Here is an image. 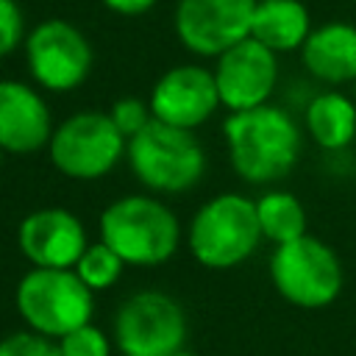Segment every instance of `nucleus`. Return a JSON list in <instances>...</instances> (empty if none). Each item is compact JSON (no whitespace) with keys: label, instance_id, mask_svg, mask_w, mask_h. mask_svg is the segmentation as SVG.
Returning a JSON list of instances; mask_svg holds the SVG:
<instances>
[{"label":"nucleus","instance_id":"obj_7","mask_svg":"<svg viewBox=\"0 0 356 356\" xmlns=\"http://www.w3.org/2000/svg\"><path fill=\"white\" fill-rule=\"evenodd\" d=\"M128 139L117 131L108 111L83 108L61 120L50 136V164L72 181H97L125 156Z\"/></svg>","mask_w":356,"mask_h":356},{"label":"nucleus","instance_id":"obj_25","mask_svg":"<svg viewBox=\"0 0 356 356\" xmlns=\"http://www.w3.org/2000/svg\"><path fill=\"white\" fill-rule=\"evenodd\" d=\"M175 356H197V353H192V350H186V348H184V350H181V353H175Z\"/></svg>","mask_w":356,"mask_h":356},{"label":"nucleus","instance_id":"obj_23","mask_svg":"<svg viewBox=\"0 0 356 356\" xmlns=\"http://www.w3.org/2000/svg\"><path fill=\"white\" fill-rule=\"evenodd\" d=\"M0 356H61L56 339L33 331H11L0 339Z\"/></svg>","mask_w":356,"mask_h":356},{"label":"nucleus","instance_id":"obj_15","mask_svg":"<svg viewBox=\"0 0 356 356\" xmlns=\"http://www.w3.org/2000/svg\"><path fill=\"white\" fill-rule=\"evenodd\" d=\"M300 61L320 83H356V25L345 19L314 25L300 47Z\"/></svg>","mask_w":356,"mask_h":356},{"label":"nucleus","instance_id":"obj_6","mask_svg":"<svg viewBox=\"0 0 356 356\" xmlns=\"http://www.w3.org/2000/svg\"><path fill=\"white\" fill-rule=\"evenodd\" d=\"M270 281L286 303L298 309H325L339 298L345 270L331 245L303 234L275 245L270 256Z\"/></svg>","mask_w":356,"mask_h":356},{"label":"nucleus","instance_id":"obj_13","mask_svg":"<svg viewBox=\"0 0 356 356\" xmlns=\"http://www.w3.org/2000/svg\"><path fill=\"white\" fill-rule=\"evenodd\" d=\"M17 245L33 267L72 270L89 239L81 217L61 206H44L19 220Z\"/></svg>","mask_w":356,"mask_h":356},{"label":"nucleus","instance_id":"obj_8","mask_svg":"<svg viewBox=\"0 0 356 356\" xmlns=\"http://www.w3.org/2000/svg\"><path fill=\"white\" fill-rule=\"evenodd\" d=\"M22 56L33 86L53 95L78 89L89 78L95 64V50L86 33L75 22L61 17H47L28 28Z\"/></svg>","mask_w":356,"mask_h":356},{"label":"nucleus","instance_id":"obj_24","mask_svg":"<svg viewBox=\"0 0 356 356\" xmlns=\"http://www.w3.org/2000/svg\"><path fill=\"white\" fill-rule=\"evenodd\" d=\"M117 17H142L159 6V0H100Z\"/></svg>","mask_w":356,"mask_h":356},{"label":"nucleus","instance_id":"obj_5","mask_svg":"<svg viewBox=\"0 0 356 356\" xmlns=\"http://www.w3.org/2000/svg\"><path fill=\"white\" fill-rule=\"evenodd\" d=\"M14 306L28 331L61 339L92 323L95 292L75 275V270L31 267L14 289Z\"/></svg>","mask_w":356,"mask_h":356},{"label":"nucleus","instance_id":"obj_21","mask_svg":"<svg viewBox=\"0 0 356 356\" xmlns=\"http://www.w3.org/2000/svg\"><path fill=\"white\" fill-rule=\"evenodd\" d=\"M108 117H111V122L117 125V131H120L125 139L136 136V134H139V131H142V128H145V125L153 120L147 100L134 97V95L114 100V106L108 108Z\"/></svg>","mask_w":356,"mask_h":356},{"label":"nucleus","instance_id":"obj_16","mask_svg":"<svg viewBox=\"0 0 356 356\" xmlns=\"http://www.w3.org/2000/svg\"><path fill=\"white\" fill-rule=\"evenodd\" d=\"M312 14L300 0H259L250 22V39L281 53H295L312 33Z\"/></svg>","mask_w":356,"mask_h":356},{"label":"nucleus","instance_id":"obj_20","mask_svg":"<svg viewBox=\"0 0 356 356\" xmlns=\"http://www.w3.org/2000/svg\"><path fill=\"white\" fill-rule=\"evenodd\" d=\"M56 345H58L61 356H111L108 337L92 323L64 334L61 339H56Z\"/></svg>","mask_w":356,"mask_h":356},{"label":"nucleus","instance_id":"obj_10","mask_svg":"<svg viewBox=\"0 0 356 356\" xmlns=\"http://www.w3.org/2000/svg\"><path fill=\"white\" fill-rule=\"evenodd\" d=\"M256 3L259 0H175V39L192 56L217 58L250 36Z\"/></svg>","mask_w":356,"mask_h":356},{"label":"nucleus","instance_id":"obj_18","mask_svg":"<svg viewBox=\"0 0 356 356\" xmlns=\"http://www.w3.org/2000/svg\"><path fill=\"white\" fill-rule=\"evenodd\" d=\"M256 217L261 239H270L273 245H284L306 234V209L300 197L286 189L261 192L256 197Z\"/></svg>","mask_w":356,"mask_h":356},{"label":"nucleus","instance_id":"obj_1","mask_svg":"<svg viewBox=\"0 0 356 356\" xmlns=\"http://www.w3.org/2000/svg\"><path fill=\"white\" fill-rule=\"evenodd\" d=\"M222 139L234 172L253 186H270L286 178L303 147L298 120L273 103L231 111L222 122Z\"/></svg>","mask_w":356,"mask_h":356},{"label":"nucleus","instance_id":"obj_12","mask_svg":"<svg viewBox=\"0 0 356 356\" xmlns=\"http://www.w3.org/2000/svg\"><path fill=\"white\" fill-rule=\"evenodd\" d=\"M147 106L153 120L164 125L184 131L200 128L220 108L211 70L203 64H175L164 70L147 95Z\"/></svg>","mask_w":356,"mask_h":356},{"label":"nucleus","instance_id":"obj_2","mask_svg":"<svg viewBox=\"0 0 356 356\" xmlns=\"http://www.w3.org/2000/svg\"><path fill=\"white\" fill-rule=\"evenodd\" d=\"M100 242L131 267H159L175 256L181 222L153 195H122L100 211Z\"/></svg>","mask_w":356,"mask_h":356},{"label":"nucleus","instance_id":"obj_3","mask_svg":"<svg viewBox=\"0 0 356 356\" xmlns=\"http://www.w3.org/2000/svg\"><path fill=\"white\" fill-rule=\"evenodd\" d=\"M134 178L153 195H181L206 175V150L195 131L150 120L125 145Z\"/></svg>","mask_w":356,"mask_h":356},{"label":"nucleus","instance_id":"obj_14","mask_svg":"<svg viewBox=\"0 0 356 356\" xmlns=\"http://www.w3.org/2000/svg\"><path fill=\"white\" fill-rule=\"evenodd\" d=\"M56 125L39 86L0 78V147L11 156H31L50 145Z\"/></svg>","mask_w":356,"mask_h":356},{"label":"nucleus","instance_id":"obj_19","mask_svg":"<svg viewBox=\"0 0 356 356\" xmlns=\"http://www.w3.org/2000/svg\"><path fill=\"white\" fill-rule=\"evenodd\" d=\"M125 267H128V264H125L106 242H89L72 270H75V275H78L92 292H103V289H111V286L122 278V270H125Z\"/></svg>","mask_w":356,"mask_h":356},{"label":"nucleus","instance_id":"obj_9","mask_svg":"<svg viewBox=\"0 0 356 356\" xmlns=\"http://www.w3.org/2000/svg\"><path fill=\"white\" fill-rule=\"evenodd\" d=\"M189 334L184 306L161 289L128 295L114 314V345L122 356H175Z\"/></svg>","mask_w":356,"mask_h":356},{"label":"nucleus","instance_id":"obj_26","mask_svg":"<svg viewBox=\"0 0 356 356\" xmlns=\"http://www.w3.org/2000/svg\"><path fill=\"white\" fill-rule=\"evenodd\" d=\"M3 156H6V153H3V147H0V167H3Z\"/></svg>","mask_w":356,"mask_h":356},{"label":"nucleus","instance_id":"obj_27","mask_svg":"<svg viewBox=\"0 0 356 356\" xmlns=\"http://www.w3.org/2000/svg\"><path fill=\"white\" fill-rule=\"evenodd\" d=\"M353 100H356V83H353Z\"/></svg>","mask_w":356,"mask_h":356},{"label":"nucleus","instance_id":"obj_11","mask_svg":"<svg viewBox=\"0 0 356 356\" xmlns=\"http://www.w3.org/2000/svg\"><path fill=\"white\" fill-rule=\"evenodd\" d=\"M220 106L231 111H248L270 103L278 86V56L256 39H242L214 58L211 67Z\"/></svg>","mask_w":356,"mask_h":356},{"label":"nucleus","instance_id":"obj_17","mask_svg":"<svg viewBox=\"0 0 356 356\" xmlns=\"http://www.w3.org/2000/svg\"><path fill=\"white\" fill-rule=\"evenodd\" d=\"M303 131L328 153L345 150L356 139V100L339 89L314 95L303 108Z\"/></svg>","mask_w":356,"mask_h":356},{"label":"nucleus","instance_id":"obj_22","mask_svg":"<svg viewBox=\"0 0 356 356\" xmlns=\"http://www.w3.org/2000/svg\"><path fill=\"white\" fill-rule=\"evenodd\" d=\"M25 33H28V25H25L22 6L17 0H0V58L22 47Z\"/></svg>","mask_w":356,"mask_h":356},{"label":"nucleus","instance_id":"obj_4","mask_svg":"<svg viewBox=\"0 0 356 356\" xmlns=\"http://www.w3.org/2000/svg\"><path fill=\"white\" fill-rule=\"evenodd\" d=\"M186 242L195 261L209 270L239 267L256 253L261 242L256 200L239 192L214 195L192 214Z\"/></svg>","mask_w":356,"mask_h":356}]
</instances>
